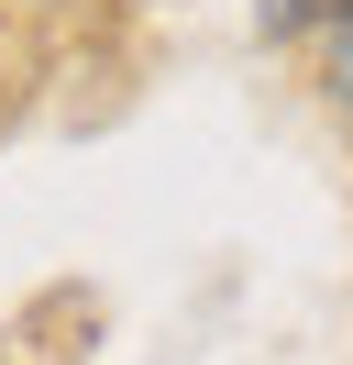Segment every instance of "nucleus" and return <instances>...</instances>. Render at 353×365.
Returning a JSON list of instances; mask_svg holds the SVG:
<instances>
[{
  "label": "nucleus",
  "instance_id": "f257e3e1",
  "mask_svg": "<svg viewBox=\"0 0 353 365\" xmlns=\"http://www.w3.org/2000/svg\"><path fill=\"white\" fill-rule=\"evenodd\" d=\"M320 67H331V100L353 111V0H331V45H320Z\"/></svg>",
  "mask_w": 353,
  "mask_h": 365
}]
</instances>
